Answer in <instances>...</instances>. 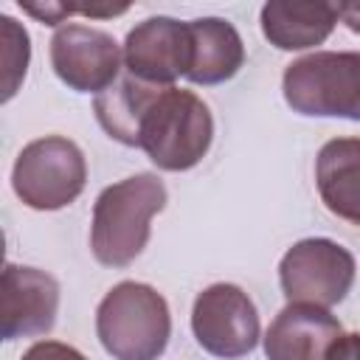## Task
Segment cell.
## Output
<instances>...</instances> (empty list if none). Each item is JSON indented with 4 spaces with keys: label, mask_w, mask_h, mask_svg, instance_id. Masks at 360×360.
<instances>
[{
    "label": "cell",
    "mask_w": 360,
    "mask_h": 360,
    "mask_svg": "<svg viewBox=\"0 0 360 360\" xmlns=\"http://www.w3.org/2000/svg\"><path fill=\"white\" fill-rule=\"evenodd\" d=\"M166 186L158 174L141 172L107 186L93 205L90 250L104 267L132 264L152 231V217L166 208Z\"/></svg>",
    "instance_id": "cell-1"
},
{
    "label": "cell",
    "mask_w": 360,
    "mask_h": 360,
    "mask_svg": "<svg viewBox=\"0 0 360 360\" xmlns=\"http://www.w3.org/2000/svg\"><path fill=\"white\" fill-rule=\"evenodd\" d=\"M214 115L208 104L180 87H160L138 121L135 146L163 172H188L211 149Z\"/></svg>",
    "instance_id": "cell-2"
},
{
    "label": "cell",
    "mask_w": 360,
    "mask_h": 360,
    "mask_svg": "<svg viewBox=\"0 0 360 360\" xmlns=\"http://www.w3.org/2000/svg\"><path fill=\"white\" fill-rule=\"evenodd\" d=\"M96 335L112 360H158L172 338L169 304L152 284L121 281L96 309Z\"/></svg>",
    "instance_id": "cell-3"
},
{
    "label": "cell",
    "mask_w": 360,
    "mask_h": 360,
    "mask_svg": "<svg viewBox=\"0 0 360 360\" xmlns=\"http://www.w3.org/2000/svg\"><path fill=\"white\" fill-rule=\"evenodd\" d=\"M281 93L298 115L360 121V51H315L290 62Z\"/></svg>",
    "instance_id": "cell-4"
},
{
    "label": "cell",
    "mask_w": 360,
    "mask_h": 360,
    "mask_svg": "<svg viewBox=\"0 0 360 360\" xmlns=\"http://www.w3.org/2000/svg\"><path fill=\"white\" fill-rule=\"evenodd\" d=\"M87 183L84 152L62 135H45L22 146L11 169V188L34 211L70 205Z\"/></svg>",
    "instance_id": "cell-5"
},
{
    "label": "cell",
    "mask_w": 360,
    "mask_h": 360,
    "mask_svg": "<svg viewBox=\"0 0 360 360\" xmlns=\"http://www.w3.org/2000/svg\"><path fill=\"white\" fill-rule=\"evenodd\" d=\"M354 273V256L326 236L295 242L278 262V284L287 304H312L323 309L349 295Z\"/></svg>",
    "instance_id": "cell-6"
},
{
    "label": "cell",
    "mask_w": 360,
    "mask_h": 360,
    "mask_svg": "<svg viewBox=\"0 0 360 360\" xmlns=\"http://www.w3.org/2000/svg\"><path fill=\"white\" fill-rule=\"evenodd\" d=\"M194 340L219 360H239L250 354L262 338L253 298L228 281L205 287L191 307Z\"/></svg>",
    "instance_id": "cell-7"
},
{
    "label": "cell",
    "mask_w": 360,
    "mask_h": 360,
    "mask_svg": "<svg viewBox=\"0 0 360 360\" xmlns=\"http://www.w3.org/2000/svg\"><path fill=\"white\" fill-rule=\"evenodd\" d=\"M124 51L112 34L68 22L51 37V68L76 93H104L121 76Z\"/></svg>",
    "instance_id": "cell-8"
},
{
    "label": "cell",
    "mask_w": 360,
    "mask_h": 360,
    "mask_svg": "<svg viewBox=\"0 0 360 360\" xmlns=\"http://www.w3.org/2000/svg\"><path fill=\"white\" fill-rule=\"evenodd\" d=\"M191 65L188 22L174 17H149L138 22L124 39V68L129 76L172 87Z\"/></svg>",
    "instance_id": "cell-9"
},
{
    "label": "cell",
    "mask_w": 360,
    "mask_h": 360,
    "mask_svg": "<svg viewBox=\"0 0 360 360\" xmlns=\"http://www.w3.org/2000/svg\"><path fill=\"white\" fill-rule=\"evenodd\" d=\"M3 340L48 335L59 315V281L37 267L8 262L0 278Z\"/></svg>",
    "instance_id": "cell-10"
},
{
    "label": "cell",
    "mask_w": 360,
    "mask_h": 360,
    "mask_svg": "<svg viewBox=\"0 0 360 360\" xmlns=\"http://www.w3.org/2000/svg\"><path fill=\"white\" fill-rule=\"evenodd\" d=\"M343 335L340 321L312 304H287L264 332L267 360H326L332 343Z\"/></svg>",
    "instance_id": "cell-11"
},
{
    "label": "cell",
    "mask_w": 360,
    "mask_h": 360,
    "mask_svg": "<svg viewBox=\"0 0 360 360\" xmlns=\"http://www.w3.org/2000/svg\"><path fill=\"white\" fill-rule=\"evenodd\" d=\"M338 3H295V0H270L262 6L259 22L264 39L278 51H307L335 31Z\"/></svg>",
    "instance_id": "cell-12"
},
{
    "label": "cell",
    "mask_w": 360,
    "mask_h": 360,
    "mask_svg": "<svg viewBox=\"0 0 360 360\" xmlns=\"http://www.w3.org/2000/svg\"><path fill=\"white\" fill-rule=\"evenodd\" d=\"M315 186L329 214L360 225V138H332L321 146Z\"/></svg>",
    "instance_id": "cell-13"
},
{
    "label": "cell",
    "mask_w": 360,
    "mask_h": 360,
    "mask_svg": "<svg viewBox=\"0 0 360 360\" xmlns=\"http://www.w3.org/2000/svg\"><path fill=\"white\" fill-rule=\"evenodd\" d=\"M191 31V65L186 79L191 84H222L239 73L245 65V42L233 22L222 17H197L188 20Z\"/></svg>",
    "instance_id": "cell-14"
},
{
    "label": "cell",
    "mask_w": 360,
    "mask_h": 360,
    "mask_svg": "<svg viewBox=\"0 0 360 360\" xmlns=\"http://www.w3.org/2000/svg\"><path fill=\"white\" fill-rule=\"evenodd\" d=\"M160 90V84H149L141 82L129 73L118 76L104 93H98L93 98V110L96 118L101 124V129L115 138L124 146H135V135H138V121L146 112L149 101L155 98V93Z\"/></svg>",
    "instance_id": "cell-15"
},
{
    "label": "cell",
    "mask_w": 360,
    "mask_h": 360,
    "mask_svg": "<svg viewBox=\"0 0 360 360\" xmlns=\"http://www.w3.org/2000/svg\"><path fill=\"white\" fill-rule=\"evenodd\" d=\"M0 62H3V101H8L25 79L28 59H31V39L28 31L8 14L0 17Z\"/></svg>",
    "instance_id": "cell-16"
},
{
    "label": "cell",
    "mask_w": 360,
    "mask_h": 360,
    "mask_svg": "<svg viewBox=\"0 0 360 360\" xmlns=\"http://www.w3.org/2000/svg\"><path fill=\"white\" fill-rule=\"evenodd\" d=\"M20 8L31 17H37L39 22L45 25H59L65 22V17L76 14V3H56V0H42V3H28V0H20Z\"/></svg>",
    "instance_id": "cell-17"
},
{
    "label": "cell",
    "mask_w": 360,
    "mask_h": 360,
    "mask_svg": "<svg viewBox=\"0 0 360 360\" xmlns=\"http://www.w3.org/2000/svg\"><path fill=\"white\" fill-rule=\"evenodd\" d=\"M20 360H87V357L62 340H37L34 346L25 349Z\"/></svg>",
    "instance_id": "cell-18"
},
{
    "label": "cell",
    "mask_w": 360,
    "mask_h": 360,
    "mask_svg": "<svg viewBox=\"0 0 360 360\" xmlns=\"http://www.w3.org/2000/svg\"><path fill=\"white\" fill-rule=\"evenodd\" d=\"M326 360H360V335L357 332H343L332 343Z\"/></svg>",
    "instance_id": "cell-19"
},
{
    "label": "cell",
    "mask_w": 360,
    "mask_h": 360,
    "mask_svg": "<svg viewBox=\"0 0 360 360\" xmlns=\"http://www.w3.org/2000/svg\"><path fill=\"white\" fill-rule=\"evenodd\" d=\"M338 17L349 31L360 34V0L357 3H338Z\"/></svg>",
    "instance_id": "cell-20"
}]
</instances>
